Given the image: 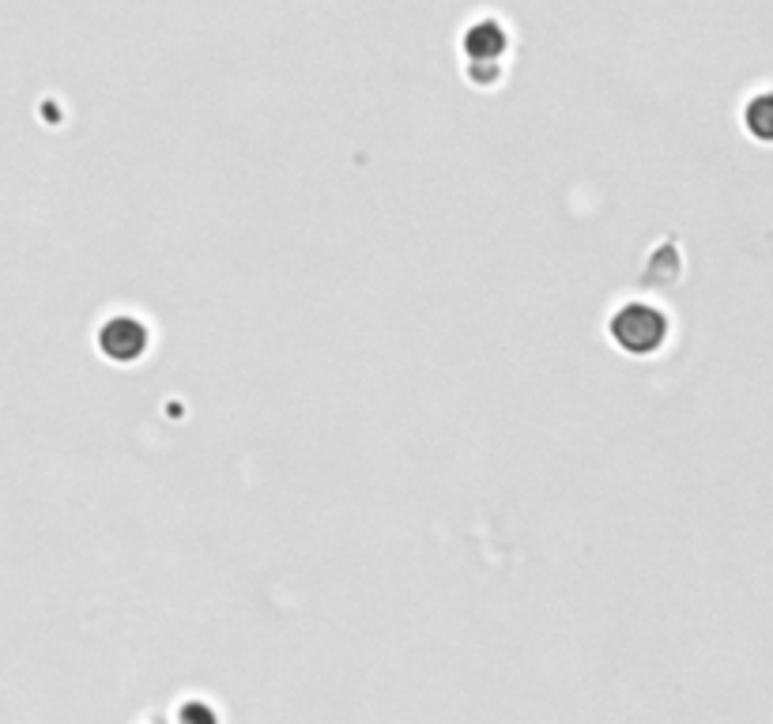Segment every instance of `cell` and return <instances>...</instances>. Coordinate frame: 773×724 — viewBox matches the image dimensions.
Masks as SVG:
<instances>
[{
  "instance_id": "1",
  "label": "cell",
  "mask_w": 773,
  "mask_h": 724,
  "mask_svg": "<svg viewBox=\"0 0 773 724\" xmlns=\"http://www.w3.org/2000/svg\"><path fill=\"white\" fill-rule=\"evenodd\" d=\"M667 336V321L656 306H645V302H634V306H623L612 318V340L619 348L634 351V355H649L664 344Z\"/></svg>"
},
{
  "instance_id": "2",
  "label": "cell",
  "mask_w": 773,
  "mask_h": 724,
  "mask_svg": "<svg viewBox=\"0 0 773 724\" xmlns=\"http://www.w3.org/2000/svg\"><path fill=\"white\" fill-rule=\"evenodd\" d=\"M99 348L107 351L110 359H118V362H132L137 355H144V348H148V329L140 325V321H132V318H113L102 325L99 332Z\"/></svg>"
},
{
  "instance_id": "3",
  "label": "cell",
  "mask_w": 773,
  "mask_h": 724,
  "mask_svg": "<svg viewBox=\"0 0 773 724\" xmlns=\"http://www.w3.org/2000/svg\"><path fill=\"white\" fill-rule=\"evenodd\" d=\"M464 46H468V53H472L475 61H494V57L505 50V34H502L499 23L483 19V23H475L472 31H468Z\"/></svg>"
},
{
  "instance_id": "4",
  "label": "cell",
  "mask_w": 773,
  "mask_h": 724,
  "mask_svg": "<svg viewBox=\"0 0 773 724\" xmlns=\"http://www.w3.org/2000/svg\"><path fill=\"white\" fill-rule=\"evenodd\" d=\"M766 107H770V99H766V94H762V99H755V107H751V129H755L762 140L770 137L766 121H762V118H766Z\"/></svg>"
}]
</instances>
